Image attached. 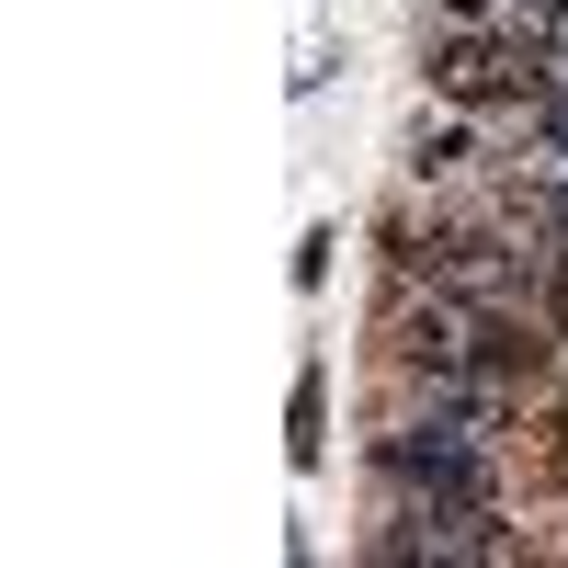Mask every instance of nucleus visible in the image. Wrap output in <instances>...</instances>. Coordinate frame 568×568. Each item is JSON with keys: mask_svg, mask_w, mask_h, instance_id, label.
I'll return each mask as SVG.
<instances>
[{"mask_svg": "<svg viewBox=\"0 0 568 568\" xmlns=\"http://www.w3.org/2000/svg\"><path fill=\"white\" fill-rule=\"evenodd\" d=\"M375 353H387V375H500V387H546L557 318H546V307L455 296V284H420V273H387Z\"/></svg>", "mask_w": 568, "mask_h": 568, "instance_id": "1", "label": "nucleus"}, {"mask_svg": "<svg viewBox=\"0 0 568 568\" xmlns=\"http://www.w3.org/2000/svg\"><path fill=\"white\" fill-rule=\"evenodd\" d=\"M511 511H375V557H511Z\"/></svg>", "mask_w": 568, "mask_h": 568, "instance_id": "2", "label": "nucleus"}, {"mask_svg": "<svg viewBox=\"0 0 568 568\" xmlns=\"http://www.w3.org/2000/svg\"><path fill=\"white\" fill-rule=\"evenodd\" d=\"M433 23H511V0H420Z\"/></svg>", "mask_w": 568, "mask_h": 568, "instance_id": "3", "label": "nucleus"}]
</instances>
